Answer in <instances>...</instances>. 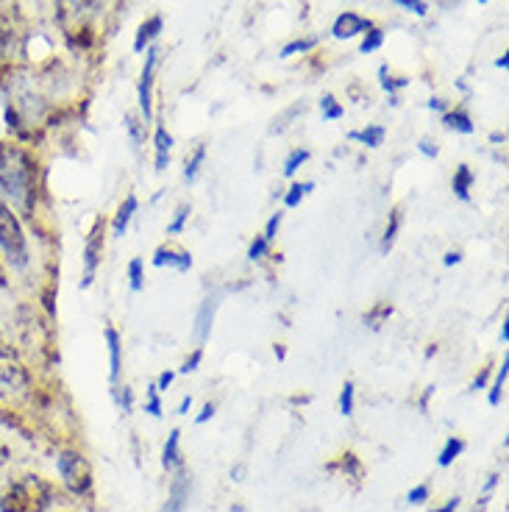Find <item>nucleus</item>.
Returning a JSON list of instances; mask_svg holds the SVG:
<instances>
[{
	"mask_svg": "<svg viewBox=\"0 0 509 512\" xmlns=\"http://www.w3.org/2000/svg\"><path fill=\"white\" fill-rule=\"evenodd\" d=\"M0 195L9 198L23 215H34L37 206V165L23 145L0 142Z\"/></svg>",
	"mask_w": 509,
	"mask_h": 512,
	"instance_id": "1",
	"label": "nucleus"
},
{
	"mask_svg": "<svg viewBox=\"0 0 509 512\" xmlns=\"http://www.w3.org/2000/svg\"><path fill=\"white\" fill-rule=\"evenodd\" d=\"M53 499V487L39 476H23L0 493V512H42Z\"/></svg>",
	"mask_w": 509,
	"mask_h": 512,
	"instance_id": "2",
	"label": "nucleus"
},
{
	"mask_svg": "<svg viewBox=\"0 0 509 512\" xmlns=\"http://www.w3.org/2000/svg\"><path fill=\"white\" fill-rule=\"evenodd\" d=\"M0 251L14 270H26L28 262H31L26 229L3 198H0Z\"/></svg>",
	"mask_w": 509,
	"mask_h": 512,
	"instance_id": "3",
	"label": "nucleus"
},
{
	"mask_svg": "<svg viewBox=\"0 0 509 512\" xmlns=\"http://www.w3.org/2000/svg\"><path fill=\"white\" fill-rule=\"evenodd\" d=\"M56 468H59V476H62L64 487L76 496H84L90 493L92 487V468L90 462L84 460L76 451H62L59 460H56Z\"/></svg>",
	"mask_w": 509,
	"mask_h": 512,
	"instance_id": "4",
	"label": "nucleus"
},
{
	"mask_svg": "<svg viewBox=\"0 0 509 512\" xmlns=\"http://www.w3.org/2000/svg\"><path fill=\"white\" fill-rule=\"evenodd\" d=\"M103 231H106V220L98 218L90 234H87V243H84V279H81V290L92 287V282H95V273H98V268H101Z\"/></svg>",
	"mask_w": 509,
	"mask_h": 512,
	"instance_id": "5",
	"label": "nucleus"
},
{
	"mask_svg": "<svg viewBox=\"0 0 509 512\" xmlns=\"http://www.w3.org/2000/svg\"><path fill=\"white\" fill-rule=\"evenodd\" d=\"M156 62H159V48L151 45L148 51H145V67H142L140 73V120L148 126L153 120V73H156Z\"/></svg>",
	"mask_w": 509,
	"mask_h": 512,
	"instance_id": "6",
	"label": "nucleus"
},
{
	"mask_svg": "<svg viewBox=\"0 0 509 512\" xmlns=\"http://www.w3.org/2000/svg\"><path fill=\"white\" fill-rule=\"evenodd\" d=\"M373 23H370L368 17H362L357 12H343L337 20H334V26H331V37L334 39H351L359 37V34H365L370 31Z\"/></svg>",
	"mask_w": 509,
	"mask_h": 512,
	"instance_id": "7",
	"label": "nucleus"
},
{
	"mask_svg": "<svg viewBox=\"0 0 509 512\" xmlns=\"http://www.w3.org/2000/svg\"><path fill=\"white\" fill-rule=\"evenodd\" d=\"M153 268H173L179 270V273H187L192 268V256L187 251H176V248H156V254H153Z\"/></svg>",
	"mask_w": 509,
	"mask_h": 512,
	"instance_id": "8",
	"label": "nucleus"
},
{
	"mask_svg": "<svg viewBox=\"0 0 509 512\" xmlns=\"http://www.w3.org/2000/svg\"><path fill=\"white\" fill-rule=\"evenodd\" d=\"M215 309H217V295L212 298H206L201 309H198V315H195V340L204 346L206 340L212 337V323H215Z\"/></svg>",
	"mask_w": 509,
	"mask_h": 512,
	"instance_id": "9",
	"label": "nucleus"
},
{
	"mask_svg": "<svg viewBox=\"0 0 509 512\" xmlns=\"http://www.w3.org/2000/svg\"><path fill=\"white\" fill-rule=\"evenodd\" d=\"M162 26H165L162 14H153V17H148V20L137 28V37H134V53L148 51L153 42H156V37L162 34Z\"/></svg>",
	"mask_w": 509,
	"mask_h": 512,
	"instance_id": "10",
	"label": "nucleus"
},
{
	"mask_svg": "<svg viewBox=\"0 0 509 512\" xmlns=\"http://www.w3.org/2000/svg\"><path fill=\"white\" fill-rule=\"evenodd\" d=\"M187 501H190V479L179 474L173 487H170V499H167V504L159 512H184Z\"/></svg>",
	"mask_w": 509,
	"mask_h": 512,
	"instance_id": "11",
	"label": "nucleus"
},
{
	"mask_svg": "<svg viewBox=\"0 0 509 512\" xmlns=\"http://www.w3.org/2000/svg\"><path fill=\"white\" fill-rule=\"evenodd\" d=\"M153 148H156V170L162 173L170 165V151H173V134L165 126H156L153 131Z\"/></svg>",
	"mask_w": 509,
	"mask_h": 512,
	"instance_id": "12",
	"label": "nucleus"
},
{
	"mask_svg": "<svg viewBox=\"0 0 509 512\" xmlns=\"http://www.w3.org/2000/svg\"><path fill=\"white\" fill-rule=\"evenodd\" d=\"M59 6V14H62V23L67 20H81L98 9V0H56Z\"/></svg>",
	"mask_w": 509,
	"mask_h": 512,
	"instance_id": "13",
	"label": "nucleus"
},
{
	"mask_svg": "<svg viewBox=\"0 0 509 512\" xmlns=\"http://www.w3.org/2000/svg\"><path fill=\"white\" fill-rule=\"evenodd\" d=\"M162 465H165V471H181V465H184V457H181V432L179 429H173V432L167 435L165 451H162Z\"/></svg>",
	"mask_w": 509,
	"mask_h": 512,
	"instance_id": "14",
	"label": "nucleus"
},
{
	"mask_svg": "<svg viewBox=\"0 0 509 512\" xmlns=\"http://www.w3.org/2000/svg\"><path fill=\"white\" fill-rule=\"evenodd\" d=\"M137 209H140L137 195H128L126 201L120 204V209H117L115 220H112V234H115V237H123V234H126L128 223H131V218L137 215Z\"/></svg>",
	"mask_w": 509,
	"mask_h": 512,
	"instance_id": "15",
	"label": "nucleus"
},
{
	"mask_svg": "<svg viewBox=\"0 0 509 512\" xmlns=\"http://www.w3.org/2000/svg\"><path fill=\"white\" fill-rule=\"evenodd\" d=\"M103 337H106V346H109V379L117 382L120 379V334L112 326H106Z\"/></svg>",
	"mask_w": 509,
	"mask_h": 512,
	"instance_id": "16",
	"label": "nucleus"
},
{
	"mask_svg": "<svg viewBox=\"0 0 509 512\" xmlns=\"http://www.w3.org/2000/svg\"><path fill=\"white\" fill-rule=\"evenodd\" d=\"M476 176H473V170L468 165H459L457 173H454V181H451V187H454V195H457L459 201H471V187Z\"/></svg>",
	"mask_w": 509,
	"mask_h": 512,
	"instance_id": "17",
	"label": "nucleus"
},
{
	"mask_svg": "<svg viewBox=\"0 0 509 512\" xmlns=\"http://www.w3.org/2000/svg\"><path fill=\"white\" fill-rule=\"evenodd\" d=\"M443 126H446L448 131H457V134H473V131H476L471 115H468L465 109L446 112V115H443Z\"/></svg>",
	"mask_w": 509,
	"mask_h": 512,
	"instance_id": "18",
	"label": "nucleus"
},
{
	"mask_svg": "<svg viewBox=\"0 0 509 512\" xmlns=\"http://www.w3.org/2000/svg\"><path fill=\"white\" fill-rule=\"evenodd\" d=\"M348 140L362 142L368 148H379L384 142V126H368L362 128V131H348Z\"/></svg>",
	"mask_w": 509,
	"mask_h": 512,
	"instance_id": "19",
	"label": "nucleus"
},
{
	"mask_svg": "<svg viewBox=\"0 0 509 512\" xmlns=\"http://www.w3.org/2000/svg\"><path fill=\"white\" fill-rule=\"evenodd\" d=\"M318 37H304V39H293V42H287L284 48H281V59H290V56H298V53H309L318 48Z\"/></svg>",
	"mask_w": 509,
	"mask_h": 512,
	"instance_id": "20",
	"label": "nucleus"
},
{
	"mask_svg": "<svg viewBox=\"0 0 509 512\" xmlns=\"http://www.w3.org/2000/svg\"><path fill=\"white\" fill-rule=\"evenodd\" d=\"M507 373H509V359L504 357V362H501V371H498L496 382H493V387H490V396H487L490 407H498V404H501V396H504V384H507Z\"/></svg>",
	"mask_w": 509,
	"mask_h": 512,
	"instance_id": "21",
	"label": "nucleus"
},
{
	"mask_svg": "<svg viewBox=\"0 0 509 512\" xmlns=\"http://www.w3.org/2000/svg\"><path fill=\"white\" fill-rule=\"evenodd\" d=\"M312 190H315V181L293 184V187L287 190V195H284V206H287V209H295V206L301 204V201H304L306 195H309V192H312Z\"/></svg>",
	"mask_w": 509,
	"mask_h": 512,
	"instance_id": "22",
	"label": "nucleus"
},
{
	"mask_svg": "<svg viewBox=\"0 0 509 512\" xmlns=\"http://www.w3.org/2000/svg\"><path fill=\"white\" fill-rule=\"evenodd\" d=\"M204 159H206V145H198V148H195V154H192V159H187V167H184V181H187V184H192V181L198 179Z\"/></svg>",
	"mask_w": 509,
	"mask_h": 512,
	"instance_id": "23",
	"label": "nucleus"
},
{
	"mask_svg": "<svg viewBox=\"0 0 509 512\" xmlns=\"http://www.w3.org/2000/svg\"><path fill=\"white\" fill-rule=\"evenodd\" d=\"M462 448H465V443H462V440H459V437H448L446 440V446H443V451H440V465H443V468H448V465H451V462L457 460L459 454H462Z\"/></svg>",
	"mask_w": 509,
	"mask_h": 512,
	"instance_id": "24",
	"label": "nucleus"
},
{
	"mask_svg": "<svg viewBox=\"0 0 509 512\" xmlns=\"http://www.w3.org/2000/svg\"><path fill=\"white\" fill-rule=\"evenodd\" d=\"M128 287H131V293H140L142 287H145V276H142L140 256H134V259L128 262Z\"/></svg>",
	"mask_w": 509,
	"mask_h": 512,
	"instance_id": "25",
	"label": "nucleus"
},
{
	"mask_svg": "<svg viewBox=\"0 0 509 512\" xmlns=\"http://www.w3.org/2000/svg\"><path fill=\"white\" fill-rule=\"evenodd\" d=\"M320 112H323V120H329V123H334V120H340L345 115V109L337 103L334 95H323L320 98Z\"/></svg>",
	"mask_w": 509,
	"mask_h": 512,
	"instance_id": "26",
	"label": "nucleus"
},
{
	"mask_svg": "<svg viewBox=\"0 0 509 512\" xmlns=\"http://www.w3.org/2000/svg\"><path fill=\"white\" fill-rule=\"evenodd\" d=\"M304 162H309V151H306V148H295L293 154L284 159V176H287V179L295 176V173H298V167L304 165Z\"/></svg>",
	"mask_w": 509,
	"mask_h": 512,
	"instance_id": "27",
	"label": "nucleus"
},
{
	"mask_svg": "<svg viewBox=\"0 0 509 512\" xmlns=\"http://www.w3.org/2000/svg\"><path fill=\"white\" fill-rule=\"evenodd\" d=\"M384 45V31L373 26L370 31H365V39H362V45H359V53H373L379 51Z\"/></svg>",
	"mask_w": 509,
	"mask_h": 512,
	"instance_id": "28",
	"label": "nucleus"
},
{
	"mask_svg": "<svg viewBox=\"0 0 509 512\" xmlns=\"http://www.w3.org/2000/svg\"><path fill=\"white\" fill-rule=\"evenodd\" d=\"M398 229H401V215H398V209H395L393 215H390V223H387V231H384L382 237V254H387V251L393 248L395 237H398Z\"/></svg>",
	"mask_w": 509,
	"mask_h": 512,
	"instance_id": "29",
	"label": "nucleus"
},
{
	"mask_svg": "<svg viewBox=\"0 0 509 512\" xmlns=\"http://www.w3.org/2000/svg\"><path fill=\"white\" fill-rule=\"evenodd\" d=\"M379 84H382V90H384V92H390V95H393L395 90H401V87H407L409 78H398V81H395V78L387 76V64H382V67H379Z\"/></svg>",
	"mask_w": 509,
	"mask_h": 512,
	"instance_id": "30",
	"label": "nucleus"
},
{
	"mask_svg": "<svg viewBox=\"0 0 509 512\" xmlns=\"http://www.w3.org/2000/svg\"><path fill=\"white\" fill-rule=\"evenodd\" d=\"M390 315H393V307H390V304H379V307L370 309L368 315H365V323L376 329V326H379L384 318H390Z\"/></svg>",
	"mask_w": 509,
	"mask_h": 512,
	"instance_id": "31",
	"label": "nucleus"
},
{
	"mask_svg": "<svg viewBox=\"0 0 509 512\" xmlns=\"http://www.w3.org/2000/svg\"><path fill=\"white\" fill-rule=\"evenodd\" d=\"M187 220H190V206H179V209H176V218L167 226V234H181L184 226H187Z\"/></svg>",
	"mask_w": 509,
	"mask_h": 512,
	"instance_id": "32",
	"label": "nucleus"
},
{
	"mask_svg": "<svg viewBox=\"0 0 509 512\" xmlns=\"http://www.w3.org/2000/svg\"><path fill=\"white\" fill-rule=\"evenodd\" d=\"M145 412L153 415V418H162V401H159V390H156V384L148 387V404H145Z\"/></svg>",
	"mask_w": 509,
	"mask_h": 512,
	"instance_id": "33",
	"label": "nucleus"
},
{
	"mask_svg": "<svg viewBox=\"0 0 509 512\" xmlns=\"http://www.w3.org/2000/svg\"><path fill=\"white\" fill-rule=\"evenodd\" d=\"M340 412L351 415L354 412V382L343 384V393H340Z\"/></svg>",
	"mask_w": 509,
	"mask_h": 512,
	"instance_id": "34",
	"label": "nucleus"
},
{
	"mask_svg": "<svg viewBox=\"0 0 509 512\" xmlns=\"http://www.w3.org/2000/svg\"><path fill=\"white\" fill-rule=\"evenodd\" d=\"M395 6L407 9V12L418 14V17H426L429 14V3L426 0H395Z\"/></svg>",
	"mask_w": 509,
	"mask_h": 512,
	"instance_id": "35",
	"label": "nucleus"
},
{
	"mask_svg": "<svg viewBox=\"0 0 509 512\" xmlns=\"http://www.w3.org/2000/svg\"><path fill=\"white\" fill-rule=\"evenodd\" d=\"M268 248L270 243L262 237V234H259L254 243H251V248H248V259H251V262H259L262 256H268Z\"/></svg>",
	"mask_w": 509,
	"mask_h": 512,
	"instance_id": "36",
	"label": "nucleus"
},
{
	"mask_svg": "<svg viewBox=\"0 0 509 512\" xmlns=\"http://www.w3.org/2000/svg\"><path fill=\"white\" fill-rule=\"evenodd\" d=\"M201 359H204V348H195L190 357L184 359V365L179 368V373H184V376H187V373H195L198 371V365H201Z\"/></svg>",
	"mask_w": 509,
	"mask_h": 512,
	"instance_id": "37",
	"label": "nucleus"
},
{
	"mask_svg": "<svg viewBox=\"0 0 509 512\" xmlns=\"http://www.w3.org/2000/svg\"><path fill=\"white\" fill-rule=\"evenodd\" d=\"M281 220H284V212H276L273 218L268 220V226H265V231H262V237L268 240V243H273L276 237H279V229H281Z\"/></svg>",
	"mask_w": 509,
	"mask_h": 512,
	"instance_id": "38",
	"label": "nucleus"
},
{
	"mask_svg": "<svg viewBox=\"0 0 509 512\" xmlns=\"http://www.w3.org/2000/svg\"><path fill=\"white\" fill-rule=\"evenodd\" d=\"M126 128H128V134H131V140H134V145H140L142 142L140 128H145V123L137 120V115H126Z\"/></svg>",
	"mask_w": 509,
	"mask_h": 512,
	"instance_id": "39",
	"label": "nucleus"
},
{
	"mask_svg": "<svg viewBox=\"0 0 509 512\" xmlns=\"http://www.w3.org/2000/svg\"><path fill=\"white\" fill-rule=\"evenodd\" d=\"M409 504H423V501H429V485H418L409 490Z\"/></svg>",
	"mask_w": 509,
	"mask_h": 512,
	"instance_id": "40",
	"label": "nucleus"
},
{
	"mask_svg": "<svg viewBox=\"0 0 509 512\" xmlns=\"http://www.w3.org/2000/svg\"><path fill=\"white\" fill-rule=\"evenodd\" d=\"M117 398H120L123 412H131V390H128V387H117Z\"/></svg>",
	"mask_w": 509,
	"mask_h": 512,
	"instance_id": "41",
	"label": "nucleus"
},
{
	"mask_svg": "<svg viewBox=\"0 0 509 512\" xmlns=\"http://www.w3.org/2000/svg\"><path fill=\"white\" fill-rule=\"evenodd\" d=\"M418 151L423 156H429V159H434V156L440 154V151H437V145H432V142H429V140H420Z\"/></svg>",
	"mask_w": 509,
	"mask_h": 512,
	"instance_id": "42",
	"label": "nucleus"
},
{
	"mask_svg": "<svg viewBox=\"0 0 509 512\" xmlns=\"http://www.w3.org/2000/svg\"><path fill=\"white\" fill-rule=\"evenodd\" d=\"M173 379H176V373L165 371L162 376H159V382H156V390H159V393H162V390H167V387L173 384Z\"/></svg>",
	"mask_w": 509,
	"mask_h": 512,
	"instance_id": "43",
	"label": "nucleus"
},
{
	"mask_svg": "<svg viewBox=\"0 0 509 512\" xmlns=\"http://www.w3.org/2000/svg\"><path fill=\"white\" fill-rule=\"evenodd\" d=\"M209 418H215V404H206L204 410H201V415L195 418V423L201 426V423H206V421H209Z\"/></svg>",
	"mask_w": 509,
	"mask_h": 512,
	"instance_id": "44",
	"label": "nucleus"
},
{
	"mask_svg": "<svg viewBox=\"0 0 509 512\" xmlns=\"http://www.w3.org/2000/svg\"><path fill=\"white\" fill-rule=\"evenodd\" d=\"M459 262H462V254H459V251H448L446 259H443V265H446V268H454V265H459Z\"/></svg>",
	"mask_w": 509,
	"mask_h": 512,
	"instance_id": "45",
	"label": "nucleus"
},
{
	"mask_svg": "<svg viewBox=\"0 0 509 512\" xmlns=\"http://www.w3.org/2000/svg\"><path fill=\"white\" fill-rule=\"evenodd\" d=\"M429 109H432V112H443V115H446V101H443V98H432V101H429Z\"/></svg>",
	"mask_w": 509,
	"mask_h": 512,
	"instance_id": "46",
	"label": "nucleus"
},
{
	"mask_svg": "<svg viewBox=\"0 0 509 512\" xmlns=\"http://www.w3.org/2000/svg\"><path fill=\"white\" fill-rule=\"evenodd\" d=\"M484 382H487V368H484V371L479 373V376H476V382L471 384V390H482Z\"/></svg>",
	"mask_w": 509,
	"mask_h": 512,
	"instance_id": "47",
	"label": "nucleus"
},
{
	"mask_svg": "<svg viewBox=\"0 0 509 512\" xmlns=\"http://www.w3.org/2000/svg\"><path fill=\"white\" fill-rule=\"evenodd\" d=\"M192 407V396H184L181 398V404H179V415H187Z\"/></svg>",
	"mask_w": 509,
	"mask_h": 512,
	"instance_id": "48",
	"label": "nucleus"
},
{
	"mask_svg": "<svg viewBox=\"0 0 509 512\" xmlns=\"http://www.w3.org/2000/svg\"><path fill=\"white\" fill-rule=\"evenodd\" d=\"M457 507H459V496L457 499H448L446 507H440V510H434V512H457Z\"/></svg>",
	"mask_w": 509,
	"mask_h": 512,
	"instance_id": "49",
	"label": "nucleus"
},
{
	"mask_svg": "<svg viewBox=\"0 0 509 512\" xmlns=\"http://www.w3.org/2000/svg\"><path fill=\"white\" fill-rule=\"evenodd\" d=\"M498 340H501V346H507V340H509V326H507V320L501 323V337H498Z\"/></svg>",
	"mask_w": 509,
	"mask_h": 512,
	"instance_id": "50",
	"label": "nucleus"
},
{
	"mask_svg": "<svg viewBox=\"0 0 509 512\" xmlns=\"http://www.w3.org/2000/svg\"><path fill=\"white\" fill-rule=\"evenodd\" d=\"M507 64H509L507 53H504V56H501V59H496V67H498V70H507Z\"/></svg>",
	"mask_w": 509,
	"mask_h": 512,
	"instance_id": "51",
	"label": "nucleus"
},
{
	"mask_svg": "<svg viewBox=\"0 0 509 512\" xmlns=\"http://www.w3.org/2000/svg\"><path fill=\"white\" fill-rule=\"evenodd\" d=\"M0 284H3V270H0Z\"/></svg>",
	"mask_w": 509,
	"mask_h": 512,
	"instance_id": "52",
	"label": "nucleus"
},
{
	"mask_svg": "<svg viewBox=\"0 0 509 512\" xmlns=\"http://www.w3.org/2000/svg\"><path fill=\"white\" fill-rule=\"evenodd\" d=\"M479 3H482V6H484V3H490V0H479Z\"/></svg>",
	"mask_w": 509,
	"mask_h": 512,
	"instance_id": "53",
	"label": "nucleus"
}]
</instances>
